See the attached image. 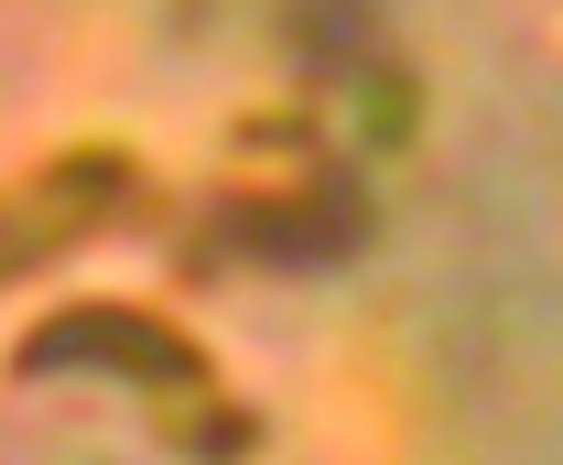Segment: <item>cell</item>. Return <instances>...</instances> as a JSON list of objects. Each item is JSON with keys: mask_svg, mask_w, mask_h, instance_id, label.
Instances as JSON below:
<instances>
[{"mask_svg": "<svg viewBox=\"0 0 563 465\" xmlns=\"http://www.w3.org/2000/svg\"><path fill=\"white\" fill-rule=\"evenodd\" d=\"M87 357H120L131 379H196V357L174 346L163 325H141V314H66V325H44L33 346H22V368H87Z\"/></svg>", "mask_w": 563, "mask_h": 465, "instance_id": "cell-1", "label": "cell"}]
</instances>
